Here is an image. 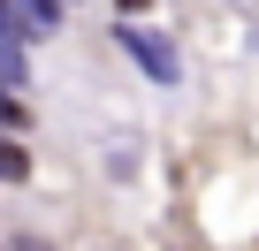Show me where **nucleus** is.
Listing matches in <instances>:
<instances>
[{
    "label": "nucleus",
    "instance_id": "nucleus-8",
    "mask_svg": "<svg viewBox=\"0 0 259 251\" xmlns=\"http://www.w3.org/2000/svg\"><path fill=\"white\" fill-rule=\"evenodd\" d=\"M69 8H76V0H69Z\"/></svg>",
    "mask_w": 259,
    "mask_h": 251
},
{
    "label": "nucleus",
    "instance_id": "nucleus-4",
    "mask_svg": "<svg viewBox=\"0 0 259 251\" xmlns=\"http://www.w3.org/2000/svg\"><path fill=\"white\" fill-rule=\"evenodd\" d=\"M0 183H31V153L16 137H0Z\"/></svg>",
    "mask_w": 259,
    "mask_h": 251
},
{
    "label": "nucleus",
    "instance_id": "nucleus-3",
    "mask_svg": "<svg viewBox=\"0 0 259 251\" xmlns=\"http://www.w3.org/2000/svg\"><path fill=\"white\" fill-rule=\"evenodd\" d=\"M0 84H8V91L31 84V46H0Z\"/></svg>",
    "mask_w": 259,
    "mask_h": 251
},
{
    "label": "nucleus",
    "instance_id": "nucleus-2",
    "mask_svg": "<svg viewBox=\"0 0 259 251\" xmlns=\"http://www.w3.org/2000/svg\"><path fill=\"white\" fill-rule=\"evenodd\" d=\"M16 8H23V23H31V38H38V31H61L69 0H16Z\"/></svg>",
    "mask_w": 259,
    "mask_h": 251
},
{
    "label": "nucleus",
    "instance_id": "nucleus-6",
    "mask_svg": "<svg viewBox=\"0 0 259 251\" xmlns=\"http://www.w3.org/2000/svg\"><path fill=\"white\" fill-rule=\"evenodd\" d=\"M0 122H8V130H31V107H23V91H8V84H0Z\"/></svg>",
    "mask_w": 259,
    "mask_h": 251
},
{
    "label": "nucleus",
    "instance_id": "nucleus-1",
    "mask_svg": "<svg viewBox=\"0 0 259 251\" xmlns=\"http://www.w3.org/2000/svg\"><path fill=\"white\" fill-rule=\"evenodd\" d=\"M114 46L145 69V84H183V54H176L153 23H114Z\"/></svg>",
    "mask_w": 259,
    "mask_h": 251
},
{
    "label": "nucleus",
    "instance_id": "nucleus-5",
    "mask_svg": "<svg viewBox=\"0 0 259 251\" xmlns=\"http://www.w3.org/2000/svg\"><path fill=\"white\" fill-rule=\"evenodd\" d=\"M0 46H31V23H23L16 0H0Z\"/></svg>",
    "mask_w": 259,
    "mask_h": 251
},
{
    "label": "nucleus",
    "instance_id": "nucleus-7",
    "mask_svg": "<svg viewBox=\"0 0 259 251\" xmlns=\"http://www.w3.org/2000/svg\"><path fill=\"white\" fill-rule=\"evenodd\" d=\"M16 251H46V243H38V236H23V243H16Z\"/></svg>",
    "mask_w": 259,
    "mask_h": 251
}]
</instances>
